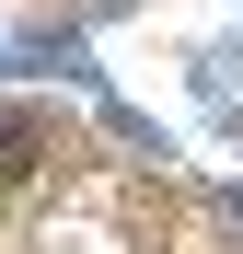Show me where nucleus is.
Here are the masks:
<instances>
[{
	"label": "nucleus",
	"instance_id": "obj_1",
	"mask_svg": "<svg viewBox=\"0 0 243 254\" xmlns=\"http://www.w3.org/2000/svg\"><path fill=\"white\" fill-rule=\"evenodd\" d=\"M47 162V116H0V185H23Z\"/></svg>",
	"mask_w": 243,
	"mask_h": 254
}]
</instances>
